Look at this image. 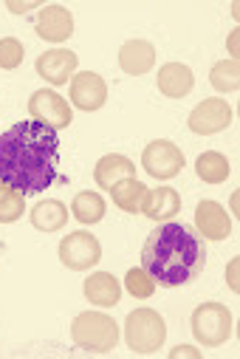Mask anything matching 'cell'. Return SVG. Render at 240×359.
I'll use <instances>...</instances> for the list:
<instances>
[{"mask_svg":"<svg viewBox=\"0 0 240 359\" xmlns=\"http://www.w3.org/2000/svg\"><path fill=\"white\" fill-rule=\"evenodd\" d=\"M76 65H79V60L71 48H51L37 57V74L48 85H65L71 79V74L76 71Z\"/></svg>","mask_w":240,"mask_h":359,"instance_id":"obj_12","label":"cell"},{"mask_svg":"<svg viewBox=\"0 0 240 359\" xmlns=\"http://www.w3.org/2000/svg\"><path fill=\"white\" fill-rule=\"evenodd\" d=\"M229 51H232V60L237 62V29L229 34Z\"/></svg>","mask_w":240,"mask_h":359,"instance_id":"obj_30","label":"cell"},{"mask_svg":"<svg viewBox=\"0 0 240 359\" xmlns=\"http://www.w3.org/2000/svg\"><path fill=\"white\" fill-rule=\"evenodd\" d=\"M83 292H85V300L99 306V309H111V306H116L122 300V286L111 272H94L85 280Z\"/></svg>","mask_w":240,"mask_h":359,"instance_id":"obj_18","label":"cell"},{"mask_svg":"<svg viewBox=\"0 0 240 359\" xmlns=\"http://www.w3.org/2000/svg\"><path fill=\"white\" fill-rule=\"evenodd\" d=\"M0 178L23 196L59 184V136L37 119H23L0 136Z\"/></svg>","mask_w":240,"mask_h":359,"instance_id":"obj_1","label":"cell"},{"mask_svg":"<svg viewBox=\"0 0 240 359\" xmlns=\"http://www.w3.org/2000/svg\"><path fill=\"white\" fill-rule=\"evenodd\" d=\"M59 260L71 272H88L102 260V243L97 235L79 229L59 241Z\"/></svg>","mask_w":240,"mask_h":359,"instance_id":"obj_6","label":"cell"},{"mask_svg":"<svg viewBox=\"0 0 240 359\" xmlns=\"http://www.w3.org/2000/svg\"><path fill=\"white\" fill-rule=\"evenodd\" d=\"M195 88V74L184 62H167L158 68V91L170 100H184Z\"/></svg>","mask_w":240,"mask_h":359,"instance_id":"obj_14","label":"cell"},{"mask_svg":"<svg viewBox=\"0 0 240 359\" xmlns=\"http://www.w3.org/2000/svg\"><path fill=\"white\" fill-rule=\"evenodd\" d=\"M23 43L17 37H3L0 40V68L3 71H15L23 62Z\"/></svg>","mask_w":240,"mask_h":359,"instance_id":"obj_26","label":"cell"},{"mask_svg":"<svg viewBox=\"0 0 240 359\" xmlns=\"http://www.w3.org/2000/svg\"><path fill=\"white\" fill-rule=\"evenodd\" d=\"M209 82H212L215 91H220V94L237 91V85H240V68H237V62L234 60L215 62L212 71H209Z\"/></svg>","mask_w":240,"mask_h":359,"instance_id":"obj_23","label":"cell"},{"mask_svg":"<svg viewBox=\"0 0 240 359\" xmlns=\"http://www.w3.org/2000/svg\"><path fill=\"white\" fill-rule=\"evenodd\" d=\"M119 65L130 76H144L155 65V48L147 40H127L119 48Z\"/></svg>","mask_w":240,"mask_h":359,"instance_id":"obj_17","label":"cell"},{"mask_svg":"<svg viewBox=\"0 0 240 359\" xmlns=\"http://www.w3.org/2000/svg\"><path fill=\"white\" fill-rule=\"evenodd\" d=\"M170 356H190V359H198V356H201V351H198V348H192V345H178V348H173V351H170Z\"/></svg>","mask_w":240,"mask_h":359,"instance_id":"obj_28","label":"cell"},{"mask_svg":"<svg viewBox=\"0 0 240 359\" xmlns=\"http://www.w3.org/2000/svg\"><path fill=\"white\" fill-rule=\"evenodd\" d=\"M195 226L206 241H223L232 235V221L218 201H201L195 210Z\"/></svg>","mask_w":240,"mask_h":359,"instance_id":"obj_15","label":"cell"},{"mask_svg":"<svg viewBox=\"0 0 240 359\" xmlns=\"http://www.w3.org/2000/svg\"><path fill=\"white\" fill-rule=\"evenodd\" d=\"M29 114H31V119L48 125L51 130H62V128H68L71 119H73L71 105H68L57 91H48V88H45V91H34V94H31V100H29Z\"/></svg>","mask_w":240,"mask_h":359,"instance_id":"obj_9","label":"cell"},{"mask_svg":"<svg viewBox=\"0 0 240 359\" xmlns=\"http://www.w3.org/2000/svg\"><path fill=\"white\" fill-rule=\"evenodd\" d=\"M195 172H198L201 182H206V184H220V182H226V178H229V158L220 156L218 150H206V153L198 156Z\"/></svg>","mask_w":240,"mask_h":359,"instance_id":"obj_22","label":"cell"},{"mask_svg":"<svg viewBox=\"0 0 240 359\" xmlns=\"http://www.w3.org/2000/svg\"><path fill=\"white\" fill-rule=\"evenodd\" d=\"M141 167L147 170V175L167 182V178H176L184 170V153L167 139H155V142H150L144 147Z\"/></svg>","mask_w":240,"mask_h":359,"instance_id":"obj_7","label":"cell"},{"mask_svg":"<svg viewBox=\"0 0 240 359\" xmlns=\"http://www.w3.org/2000/svg\"><path fill=\"white\" fill-rule=\"evenodd\" d=\"M105 198L99 196V193H91V190H85V193H79L76 198H73V204H71V212H73V218L79 221V224H99L102 218H105Z\"/></svg>","mask_w":240,"mask_h":359,"instance_id":"obj_21","label":"cell"},{"mask_svg":"<svg viewBox=\"0 0 240 359\" xmlns=\"http://www.w3.org/2000/svg\"><path fill=\"white\" fill-rule=\"evenodd\" d=\"M71 102L79 111H99L108 102V85L94 71H79L71 79Z\"/></svg>","mask_w":240,"mask_h":359,"instance_id":"obj_10","label":"cell"},{"mask_svg":"<svg viewBox=\"0 0 240 359\" xmlns=\"http://www.w3.org/2000/svg\"><path fill=\"white\" fill-rule=\"evenodd\" d=\"M71 339L91 353H108L119 342V325L102 311H83L71 323Z\"/></svg>","mask_w":240,"mask_h":359,"instance_id":"obj_3","label":"cell"},{"mask_svg":"<svg viewBox=\"0 0 240 359\" xmlns=\"http://www.w3.org/2000/svg\"><path fill=\"white\" fill-rule=\"evenodd\" d=\"M6 6H9V12H17V15H20V12H31V9H37L40 4H37V0H29V4H15V0H9Z\"/></svg>","mask_w":240,"mask_h":359,"instance_id":"obj_29","label":"cell"},{"mask_svg":"<svg viewBox=\"0 0 240 359\" xmlns=\"http://www.w3.org/2000/svg\"><path fill=\"white\" fill-rule=\"evenodd\" d=\"M26 210V196L17 193L15 187H9L3 178H0V224H12L23 215Z\"/></svg>","mask_w":240,"mask_h":359,"instance_id":"obj_24","label":"cell"},{"mask_svg":"<svg viewBox=\"0 0 240 359\" xmlns=\"http://www.w3.org/2000/svg\"><path fill=\"white\" fill-rule=\"evenodd\" d=\"M34 32L45 43H54V46L65 43L73 34V15L65 6H57V4L54 6H43L37 20H34Z\"/></svg>","mask_w":240,"mask_h":359,"instance_id":"obj_11","label":"cell"},{"mask_svg":"<svg viewBox=\"0 0 240 359\" xmlns=\"http://www.w3.org/2000/svg\"><path fill=\"white\" fill-rule=\"evenodd\" d=\"M141 212H144L150 221H155V224L173 221V218L181 212V196H178V190H173V187L147 190L144 204H141Z\"/></svg>","mask_w":240,"mask_h":359,"instance_id":"obj_13","label":"cell"},{"mask_svg":"<svg viewBox=\"0 0 240 359\" xmlns=\"http://www.w3.org/2000/svg\"><path fill=\"white\" fill-rule=\"evenodd\" d=\"M68 224V210L62 201H40L31 210V226L40 232H57Z\"/></svg>","mask_w":240,"mask_h":359,"instance_id":"obj_19","label":"cell"},{"mask_svg":"<svg viewBox=\"0 0 240 359\" xmlns=\"http://www.w3.org/2000/svg\"><path fill=\"white\" fill-rule=\"evenodd\" d=\"M125 289L133 294V297H139V300H144V297H153V292H155V280L144 272V269H130L127 272V278H125Z\"/></svg>","mask_w":240,"mask_h":359,"instance_id":"obj_25","label":"cell"},{"mask_svg":"<svg viewBox=\"0 0 240 359\" xmlns=\"http://www.w3.org/2000/svg\"><path fill=\"white\" fill-rule=\"evenodd\" d=\"M167 339V323L153 309H136L125 320V342L133 353H155Z\"/></svg>","mask_w":240,"mask_h":359,"instance_id":"obj_4","label":"cell"},{"mask_svg":"<svg viewBox=\"0 0 240 359\" xmlns=\"http://www.w3.org/2000/svg\"><path fill=\"white\" fill-rule=\"evenodd\" d=\"M232 119H234V111L229 108V102L220 100V97H212V100H204L192 108L187 125L198 136H212V133L226 130L232 125Z\"/></svg>","mask_w":240,"mask_h":359,"instance_id":"obj_8","label":"cell"},{"mask_svg":"<svg viewBox=\"0 0 240 359\" xmlns=\"http://www.w3.org/2000/svg\"><path fill=\"white\" fill-rule=\"evenodd\" d=\"M232 311L223 303H204L192 311V337L204 348H218L232 334Z\"/></svg>","mask_w":240,"mask_h":359,"instance_id":"obj_5","label":"cell"},{"mask_svg":"<svg viewBox=\"0 0 240 359\" xmlns=\"http://www.w3.org/2000/svg\"><path fill=\"white\" fill-rule=\"evenodd\" d=\"M204 266H206V243L187 224L167 221L155 226L141 249V269L155 280V286L164 289H176L198 280Z\"/></svg>","mask_w":240,"mask_h":359,"instance_id":"obj_2","label":"cell"},{"mask_svg":"<svg viewBox=\"0 0 240 359\" xmlns=\"http://www.w3.org/2000/svg\"><path fill=\"white\" fill-rule=\"evenodd\" d=\"M94 178H97V184L102 190H113L119 182H125V178H136V164L122 156V153H108L97 161V170H94Z\"/></svg>","mask_w":240,"mask_h":359,"instance_id":"obj_16","label":"cell"},{"mask_svg":"<svg viewBox=\"0 0 240 359\" xmlns=\"http://www.w3.org/2000/svg\"><path fill=\"white\" fill-rule=\"evenodd\" d=\"M111 196H113V204H116L122 212L136 215V212H141L147 187H144L141 182H136V178H125V182H119V184L111 190Z\"/></svg>","mask_w":240,"mask_h":359,"instance_id":"obj_20","label":"cell"},{"mask_svg":"<svg viewBox=\"0 0 240 359\" xmlns=\"http://www.w3.org/2000/svg\"><path fill=\"white\" fill-rule=\"evenodd\" d=\"M237 266H240V260H237V257H232V260H229V269H226V280H229L232 292H237V289H240V286H237Z\"/></svg>","mask_w":240,"mask_h":359,"instance_id":"obj_27","label":"cell"}]
</instances>
